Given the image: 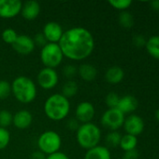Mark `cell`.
Returning <instances> with one entry per match:
<instances>
[{
	"instance_id": "obj_1",
	"label": "cell",
	"mask_w": 159,
	"mask_h": 159,
	"mask_svg": "<svg viewBox=\"0 0 159 159\" xmlns=\"http://www.w3.org/2000/svg\"><path fill=\"white\" fill-rule=\"evenodd\" d=\"M58 45L64 57L72 61H82L93 53L95 39L86 28L73 27L64 32Z\"/></svg>"
},
{
	"instance_id": "obj_31",
	"label": "cell",
	"mask_w": 159,
	"mask_h": 159,
	"mask_svg": "<svg viewBox=\"0 0 159 159\" xmlns=\"http://www.w3.org/2000/svg\"><path fill=\"white\" fill-rule=\"evenodd\" d=\"M63 74H64L65 77H67V79L71 80L78 74V68L75 65H72V64L66 65L64 70H63Z\"/></svg>"
},
{
	"instance_id": "obj_9",
	"label": "cell",
	"mask_w": 159,
	"mask_h": 159,
	"mask_svg": "<svg viewBox=\"0 0 159 159\" xmlns=\"http://www.w3.org/2000/svg\"><path fill=\"white\" fill-rule=\"evenodd\" d=\"M22 2L20 0H0V18L12 19L21 13Z\"/></svg>"
},
{
	"instance_id": "obj_22",
	"label": "cell",
	"mask_w": 159,
	"mask_h": 159,
	"mask_svg": "<svg viewBox=\"0 0 159 159\" xmlns=\"http://www.w3.org/2000/svg\"><path fill=\"white\" fill-rule=\"evenodd\" d=\"M78 89H79V87H78V84L73 81V80H68L67 82L65 83V85L63 86V89H62V95L64 97H66L67 99H70L72 97H74L77 93H78Z\"/></svg>"
},
{
	"instance_id": "obj_36",
	"label": "cell",
	"mask_w": 159,
	"mask_h": 159,
	"mask_svg": "<svg viewBox=\"0 0 159 159\" xmlns=\"http://www.w3.org/2000/svg\"><path fill=\"white\" fill-rule=\"evenodd\" d=\"M46 159H69V157L65 153H62V152L59 151V152L54 153L52 155L47 156Z\"/></svg>"
},
{
	"instance_id": "obj_24",
	"label": "cell",
	"mask_w": 159,
	"mask_h": 159,
	"mask_svg": "<svg viewBox=\"0 0 159 159\" xmlns=\"http://www.w3.org/2000/svg\"><path fill=\"white\" fill-rule=\"evenodd\" d=\"M18 34L16 33V31L12 28H7L5 29L2 34H1V37H2V40L6 43V44H9V45H12L17 37H18Z\"/></svg>"
},
{
	"instance_id": "obj_33",
	"label": "cell",
	"mask_w": 159,
	"mask_h": 159,
	"mask_svg": "<svg viewBox=\"0 0 159 159\" xmlns=\"http://www.w3.org/2000/svg\"><path fill=\"white\" fill-rule=\"evenodd\" d=\"M146 38L142 35V34H137L134 36L133 38V43L134 45L137 47V48H142V47H145L146 45Z\"/></svg>"
},
{
	"instance_id": "obj_7",
	"label": "cell",
	"mask_w": 159,
	"mask_h": 159,
	"mask_svg": "<svg viewBox=\"0 0 159 159\" xmlns=\"http://www.w3.org/2000/svg\"><path fill=\"white\" fill-rule=\"evenodd\" d=\"M125 115L117 108L108 109L101 116V124L104 128L111 131H116L123 127L125 122Z\"/></svg>"
},
{
	"instance_id": "obj_39",
	"label": "cell",
	"mask_w": 159,
	"mask_h": 159,
	"mask_svg": "<svg viewBox=\"0 0 159 159\" xmlns=\"http://www.w3.org/2000/svg\"><path fill=\"white\" fill-rule=\"evenodd\" d=\"M156 118H157V120L159 122V109H157V112H156Z\"/></svg>"
},
{
	"instance_id": "obj_16",
	"label": "cell",
	"mask_w": 159,
	"mask_h": 159,
	"mask_svg": "<svg viewBox=\"0 0 159 159\" xmlns=\"http://www.w3.org/2000/svg\"><path fill=\"white\" fill-rule=\"evenodd\" d=\"M139 102L137 99L132 95H126L120 98L119 103L117 105V109L121 111L124 115L130 114L134 112L138 108Z\"/></svg>"
},
{
	"instance_id": "obj_21",
	"label": "cell",
	"mask_w": 159,
	"mask_h": 159,
	"mask_svg": "<svg viewBox=\"0 0 159 159\" xmlns=\"http://www.w3.org/2000/svg\"><path fill=\"white\" fill-rule=\"evenodd\" d=\"M137 145H138V138L129 134H125L124 136H122L119 144L121 149L124 150L125 152L135 150Z\"/></svg>"
},
{
	"instance_id": "obj_30",
	"label": "cell",
	"mask_w": 159,
	"mask_h": 159,
	"mask_svg": "<svg viewBox=\"0 0 159 159\" xmlns=\"http://www.w3.org/2000/svg\"><path fill=\"white\" fill-rule=\"evenodd\" d=\"M10 142V134L7 129L0 128V151L7 148Z\"/></svg>"
},
{
	"instance_id": "obj_32",
	"label": "cell",
	"mask_w": 159,
	"mask_h": 159,
	"mask_svg": "<svg viewBox=\"0 0 159 159\" xmlns=\"http://www.w3.org/2000/svg\"><path fill=\"white\" fill-rule=\"evenodd\" d=\"M33 41L35 43V46H38V47H41V48L48 44V41L46 40L45 36L43 35L42 33H39V34H37L34 38H33Z\"/></svg>"
},
{
	"instance_id": "obj_27",
	"label": "cell",
	"mask_w": 159,
	"mask_h": 159,
	"mask_svg": "<svg viewBox=\"0 0 159 159\" xmlns=\"http://www.w3.org/2000/svg\"><path fill=\"white\" fill-rule=\"evenodd\" d=\"M109 4L115 9H118L120 11H125L131 6L132 1H130V0H110Z\"/></svg>"
},
{
	"instance_id": "obj_38",
	"label": "cell",
	"mask_w": 159,
	"mask_h": 159,
	"mask_svg": "<svg viewBox=\"0 0 159 159\" xmlns=\"http://www.w3.org/2000/svg\"><path fill=\"white\" fill-rule=\"evenodd\" d=\"M150 7L155 11H159V0H154L150 2Z\"/></svg>"
},
{
	"instance_id": "obj_19",
	"label": "cell",
	"mask_w": 159,
	"mask_h": 159,
	"mask_svg": "<svg viewBox=\"0 0 159 159\" xmlns=\"http://www.w3.org/2000/svg\"><path fill=\"white\" fill-rule=\"evenodd\" d=\"M78 75L82 80L86 82H91L96 79L97 75V70L93 64L83 63L78 68Z\"/></svg>"
},
{
	"instance_id": "obj_14",
	"label": "cell",
	"mask_w": 159,
	"mask_h": 159,
	"mask_svg": "<svg viewBox=\"0 0 159 159\" xmlns=\"http://www.w3.org/2000/svg\"><path fill=\"white\" fill-rule=\"evenodd\" d=\"M33 122V116L27 110H20L13 115L12 124L18 129H28Z\"/></svg>"
},
{
	"instance_id": "obj_3",
	"label": "cell",
	"mask_w": 159,
	"mask_h": 159,
	"mask_svg": "<svg viewBox=\"0 0 159 159\" xmlns=\"http://www.w3.org/2000/svg\"><path fill=\"white\" fill-rule=\"evenodd\" d=\"M11 93L19 102L27 104L36 99L37 90V86L32 79L21 75L12 81Z\"/></svg>"
},
{
	"instance_id": "obj_18",
	"label": "cell",
	"mask_w": 159,
	"mask_h": 159,
	"mask_svg": "<svg viewBox=\"0 0 159 159\" xmlns=\"http://www.w3.org/2000/svg\"><path fill=\"white\" fill-rule=\"evenodd\" d=\"M125 77L124 70L119 66H112L110 67L105 73V79L109 84L117 85L123 81Z\"/></svg>"
},
{
	"instance_id": "obj_29",
	"label": "cell",
	"mask_w": 159,
	"mask_h": 159,
	"mask_svg": "<svg viewBox=\"0 0 159 159\" xmlns=\"http://www.w3.org/2000/svg\"><path fill=\"white\" fill-rule=\"evenodd\" d=\"M11 93V84L7 80H0V101L6 100Z\"/></svg>"
},
{
	"instance_id": "obj_10",
	"label": "cell",
	"mask_w": 159,
	"mask_h": 159,
	"mask_svg": "<svg viewBox=\"0 0 159 159\" xmlns=\"http://www.w3.org/2000/svg\"><path fill=\"white\" fill-rule=\"evenodd\" d=\"M96 114V110L94 105L90 102H82L78 104L75 110L76 119L82 123L86 124L92 122Z\"/></svg>"
},
{
	"instance_id": "obj_37",
	"label": "cell",
	"mask_w": 159,
	"mask_h": 159,
	"mask_svg": "<svg viewBox=\"0 0 159 159\" xmlns=\"http://www.w3.org/2000/svg\"><path fill=\"white\" fill-rule=\"evenodd\" d=\"M46 157H47V156L45 154H43L42 152H40L39 150L34 152L31 155V159H46Z\"/></svg>"
},
{
	"instance_id": "obj_8",
	"label": "cell",
	"mask_w": 159,
	"mask_h": 159,
	"mask_svg": "<svg viewBox=\"0 0 159 159\" xmlns=\"http://www.w3.org/2000/svg\"><path fill=\"white\" fill-rule=\"evenodd\" d=\"M37 81L41 89L50 90L56 87L59 81V76L55 69L44 67L39 71L37 77Z\"/></svg>"
},
{
	"instance_id": "obj_4",
	"label": "cell",
	"mask_w": 159,
	"mask_h": 159,
	"mask_svg": "<svg viewBox=\"0 0 159 159\" xmlns=\"http://www.w3.org/2000/svg\"><path fill=\"white\" fill-rule=\"evenodd\" d=\"M76 139L82 148L89 150L99 145V142L101 139L100 129L92 122L82 124L77 129Z\"/></svg>"
},
{
	"instance_id": "obj_13",
	"label": "cell",
	"mask_w": 159,
	"mask_h": 159,
	"mask_svg": "<svg viewBox=\"0 0 159 159\" xmlns=\"http://www.w3.org/2000/svg\"><path fill=\"white\" fill-rule=\"evenodd\" d=\"M42 34L45 36L48 43H55L58 44L60 41L64 31L62 26L55 21H49L43 26Z\"/></svg>"
},
{
	"instance_id": "obj_12",
	"label": "cell",
	"mask_w": 159,
	"mask_h": 159,
	"mask_svg": "<svg viewBox=\"0 0 159 159\" xmlns=\"http://www.w3.org/2000/svg\"><path fill=\"white\" fill-rule=\"evenodd\" d=\"M11 46L12 48L21 55H29L36 48L33 38L27 34H19L16 41Z\"/></svg>"
},
{
	"instance_id": "obj_26",
	"label": "cell",
	"mask_w": 159,
	"mask_h": 159,
	"mask_svg": "<svg viewBox=\"0 0 159 159\" xmlns=\"http://www.w3.org/2000/svg\"><path fill=\"white\" fill-rule=\"evenodd\" d=\"M13 115L7 110L0 111V128L7 129L8 126L12 124Z\"/></svg>"
},
{
	"instance_id": "obj_6",
	"label": "cell",
	"mask_w": 159,
	"mask_h": 159,
	"mask_svg": "<svg viewBox=\"0 0 159 159\" xmlns=\"http://www.w3.org/2000/svg\"><path fill=\"white\" fill-rule=\"evenodd\" d=\"M64 55L58 44L48 43L41 48L40 60L46 68L55 69L62 63Z\"/></svg>"
},
{
	"instance_id": "obj_17",
	"label": "cell",
	"mask_w": 159,
	"mask_h": 159,
	"mask_svg": "<svg viewBox=\"0 0 159 159\" xmlns=\"http://www.w3.org/2000/svg\"><path fill=\"white\" fill-rule=\"evenodd\" d=\"M84 159H112V154L106 146L97 145L86 151Z\"/></svg>"
},
{
	"instance_id": "obj_23",
	"label": "cell",
	"mask_w": 159,
	"mask_h": 159,
	"mask_svg": "<svg viewBox=\"0 0 159 159\" xmlns=\"http://www.w3.org/2000/svg\"><path fill=\"white\" fill-rule=\"evenodd\" d=\"M118 20H119L120 25L127 29H129L134 25L133 15L127 10L121 11V13L119 14V17H118Z\"/></svg>"
},
{
	"instance_id": "obj_15",
	"label": "cell",
	"mask_w": 159,
	"mask_h": 159,
	"mask_svg": "<svg viewBox=\"0 0 159 159\" xmlns=\"http://www.w3.org/2000/svg\"><path fill=\"white\" fill-rule=\"evenodd\" d=\"M40 13V5L35 0L26 1L22 4L21 14L27 20H33L38 17Z\"/></svg>"
},
{
	"instance_id": "obj_34",
	"label": "cell",
	"mask_w": 159,
	"mask_h": 159,
	"mask_svg": "<svg viewBox=\"0 0 159 159\" xmlns=\"http://www.w3.org/2000/svg\"><path fill=\"white\" fill-rule=\"evenodd\" d=\"M139 158V153L138 151L135 150H131V151H127L125 152L123 159H138Z\"/></svg>"
},
{
	"instance_id": "obj_2",
	"label": "cell",
	"mask_w": 159,
	"mask_h": 159,
	"mask_svg": "<svg viewBox=\"0 0 159 159\" xmlns=\"http://www.w3.org/2000/svg\"><path fill=\"white\" fill-rule=\"evenodd\" d=\"M70 111L69 100L61 93L51 95L44 103V113L48 118L53 121H61L65 119Z\"/></svg>"
},
{
	"instance_id": "obj_11",
	"label": "cell",
	"mask_w": 159,
	"mask_h": 159,
	"mask_svg": "<svg viewBox=\"0 0 159 159\" xmlns=\"http://www.w3.org/2000/svg\"><path fill=\"white\" fill-rule=\"evenodd\" d=\"M127 134L138 137L141 135L144 129V122L143 119L137 115H130L125 119L123 125Z\"/></svg>"
},
{
	"instance_id": "obj_25",
	"label": "cell",
	"mask_w": 159,
	"mask_h": 159,
	"mask_svg": "<svg viewBox=\"0 0 159 159\" xmlns=\"http://www.w3.org/2000/svg\"><path fill=\"white\" fill-rule=\"evenodd\" d=\"M121 138H122V135L117 130L116 131H111L106 136V143L111 147H117L120 144Z\"/></svg>"
},
{
	"instance_id": "obj_28",
	"label": "cell",
	"mask_w": 159,
	"mask_h": 159,
	"mask_svg": "<svg viewBox=\"0 0 159 159\" xmlns=\"http://www.w3.org/2000/svg\"><path fill=\"white\" fill-rule=\"evenodd\" d=\"M119 101H120V97L115 92H110V93H108L107 96H106V98H105V103L109 107V109L117 108V105L119 103Z\"/></svg>"
},
{
	"instance_id": "obj_35",
	"label": "cell",
	"mask_w": 159,
	"mask_h": 159,
	"mask_svg": "<svg viewBox=\"0 0 159 159\" xmlns=\"http://www.w3.org/2000/svg\"><path fill=\"white\" fill-rule=\"evenodd\" d=\"M79 123H80V122H79L76 118H71L70 120H68L67 126V128H68L69 129H71V130H77V129H79V127H80V124H79Z\"/></svg>"
},
{
	"instance_id": "obj_5",
	"label": "cell",
	"mask_w": 159,
	"mask_h": 159,
	"mask_svg": "<svg viewBox=\"0 0 159 159\" xmlns=\"http://www.w3.org/2000/svg\"><path fill=\"white\" fill-rule=\"evenodd\" d=\"M62 145L60 135L53 130H47L40 134L37 140L38 150L46 156L59 152Z\"/></svg>"
},
{
	"instance_id": "obj_20",
	"label": "cell",
	"mask_w": 159,
	"mask_h": 159,
	"mask_svg": "<svg viewBox=\"0 0 159 159\" xmlns=\"http://www.w3.org/2000/svg\"><path fill=\"white\" fill-rule=\"evenodd\" d=\"M145 48L151 57L156 60H159V35L151 36L147 40Z\"/></svg>"
}]
</instances>
